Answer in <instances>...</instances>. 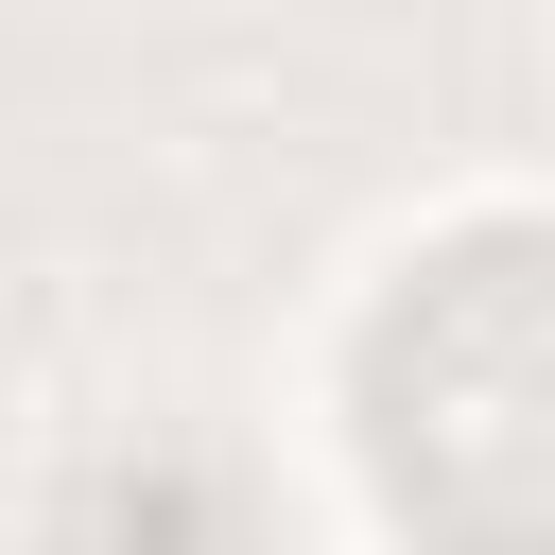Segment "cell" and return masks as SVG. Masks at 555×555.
I'll return each mask as SVG.
<instances>
[{
	"label": "cell",
	"mask_w": 555,
	"mask_h": 555,
	"mask_svg": "<svg viewBox=\"0 0 555 555\" xmlns=\"http://www.w3.org/2000/svg\"><path fill=\"white\" fill-rule=\"evenodd\" d=\"M364 468L434 555H555V225H468L364 312Z\"/></svg>",
	"instance_id": "1"
}]
</instances>
